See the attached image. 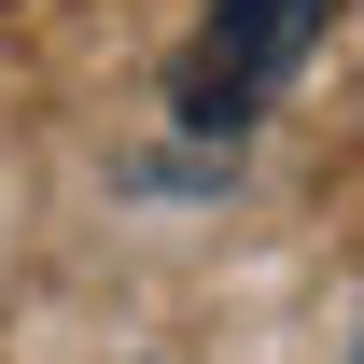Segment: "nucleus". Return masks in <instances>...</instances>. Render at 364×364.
I'll use <instances>...</instances> for the list:
<instances>
[{
	"mask_svg": "<svg viewBox=\"0 0 364 364\" xmlns=\"http://www.w3.org/2000/svg\"><path fill=\"white\" fill-rule=\"evenodd\" d=\"M322 14H336V0H210V28L182 56V127L238 140L280 85H294V56L322 43Z\"/></svg>",
	"mask_w": 364,
	"mask_h": 364,
	"instance_id": "1",
	"label": "nucleus"
},
{
	"mask_svg": "<svg viewBox=\"0 0 364 364\" xmlns=\"http://www.w3.org/2000/svg\"><path fill=\"white\" fill-rule=\"evenodd\" d=\"M350 364H364V350H350Z\"/></svg>",
	"mask_w": 364,
	"mask_h": 364,
	"instance_id": "2",
	"label": "nucleus"
}]
</instances>
